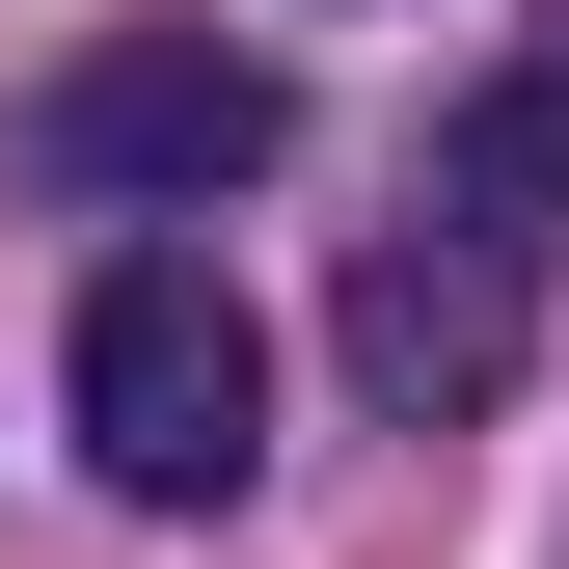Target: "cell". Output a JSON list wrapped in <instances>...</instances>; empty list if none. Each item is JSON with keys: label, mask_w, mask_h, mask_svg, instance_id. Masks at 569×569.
Returning a JSON list of instances; mask_svg holds the SVG:
<instances>
[{"label": "cell", "mask_w": 569, "mask_h": 569, "mask_svg": "<svg viewBox=\"0 0 569 569\" xmlns=\"http://www.w3.org/2000/svg\"><path fill=\"white\" fill-rule=\"evenodd\" d=\"M352 407H380V435H461L488 380H516V271H488L461 218H407V244H352Z\"/></svg>", "instance_id": "obj_3"}, {"label": "cell", "mask_w": 569, "mask_h": 569, "mask_svg": "<svg viewBox=\"0 0 569 569\" xmlns=\"http://www.w3.org/2000/svg\"><path fill=\"white\" fill-rule=\"evenodd\" d=\"M54 380H82V461L136 488V516H218V488L271 461V326H244L190 244L82 271V352H54Z\"/></svg>", "instance_id": "obj_1"}, {"label": "cell", "mask_w": 569, "mask_h": 569, "mask_svg": "<svg viewBox=\"0 0 569 569\" xmlns=\"http://www.w3.org/2000/svg\"><path fill=\"white\" fill-rule=\"evenodd\" d=\"M271 136H299V82L218 28H82L28 82V190H82V218H218V190H271Z\"/></svg>", "instance_id": "obj_2"}, {"label": "cell", "mask_w": 569, "mask_h": 569, "mask_svg": "<svg viewBox=\"0 0 569 569\" xmlns=\"http://www.w3.org/2000/svg\"><path fill=\"white\" fill-rule=\"evenodd\" d=\"M435 218L488 271H569V28L542 54H488V109H461V163H435Z\"/></svg>", "instance_id": "obj_4"}]
</instances>
